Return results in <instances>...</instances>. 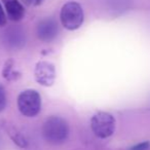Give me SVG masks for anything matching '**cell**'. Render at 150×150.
<instances>
[{"label": "cell", "mask_w": 150, "mask_h": 150, "mask_svg": "<svg viewBox=\"0 0 150 150\" xmlns=\"http://www.w3.org/2000/svg\"><path fill=\"white\" fill-rule=\"evenodd\" d=\"M42 136L46 142L52 145L62 144L68 139L69 125L65 119L50 116L45 119L42 127Z\"/></svg>", "instance_id": "1"}, {"label": "cell", "mask_w": 150, "mask_h": 150, "mask_svg": "<svg viewBox=\"0 0 150 150\" xmlns=\"http://www.w3.org/2000/svg\"><path fill=\"white\" fill-rule=\"evenodd\" d=\"M61 23L67 30H76L81 27L84 21V13L81 5L75 1L64 4L60 13Z\"/></svg>", "instance_id": "2"}, {"label": "cell", "mask_w": 150, "mask_h": 150, "mask_svg": "<svg viewBox=\"0 0 150 150\" xmlns=\"http://www.w3.org/2000/svg\"><path fill=\"white\" fill-rule=\"evenodd\" d=\"M18 107L24 116L34 117L41 109V97L35 90H26L18 97Z\"/></svg>", "instance_id": "3"}, {"label": "cell", "mask_w": 150, "mask_h": 150, "mask_svg": "<svg viewBox=\"0 0 150 150\" xmlns=\"http://www.w3.org/2000/svg\"><path fill=\"white\" fill-rule=\"evenodd\" d=\"M115 118L112 114L104 111L96 113L91 119V127L94 134L100 139H106L115 131Z\"/></svg>", "instance_id": "4"}, {"label": "cell", "mask_w": 150, "mask_h": 150, "mask_svg": "<svg viewBox=\"0 0 150 150\" xmlns=\"http://www.w3.org/2000/svg\"><path fill=\"white\" fill-rule=\"evenodd\" d=\"M34 76L36 81L43 86H50L56 80V69L50 62L41 61L38 62L34 70Z\"/></svg>", "instance_id": "5"}, {"label": "cell", "mask_w": 150, "mask_h": 150, "mask_svg": "<svg viewBox=\"0 0 150 150\" xmlns=\"http://www.w3.org/2000/svg\"><path fill=\"white\" fill-rule=\"evenodd\" d=\"M58 24L54 19H44L39 22L36 29L37 37L44 42H50L58 35Z\"/></svg>", "instance_id": "6"}, {"label": "cell", "mask_w": 150, "mask_h": 150, "mask_svg": "<svg viewBox=\"0 0 150 150\" xmlns=\"http://www.w3.org/2000/svg\"><path fill=\"white\" fill-rule=\"evenodd\" d=\"M3 41L7 47L13 50H20L25 45L26 35L23 29L20 27H11L4 32Z\"/></svg>", "instance_id": "7"}, {"label": "cell", "mask_w": 150, "mask_h": 150, "mask_svg": "<svg viewBox=\"0 0 150 150\" xmlns=\"http://www.w3.org/2000/svg\"><path fill=\"white\" fill-rule=\"evenodd\" d=\"M8 18L11 21H21L25 16V9L19 0H2Z\"/></svg>", "instance_id": "8"}, {"label": "cell", "mask_w": 150, "mask_h": 150, "mask_svg": "<svg viewBox=\"0 0 150 150\" xmlns=\"http://www.w3.org/2000/svg\"><path fill=\"white\" fill-rule=\"evenodd\" d=\"M2 75L7 80H16L20 76V73L15 70V62L13 59H9L5 62L2 70Z\"/></svg>", "instance_id": "9"}, {"label": "cell", "mask_w": 150, "mask_h": 150, "mask_svg": "<svg viewBox=\"0 0 150 150\" xmlns=\"http://www.w3.org/2000/svg\"><path fill=\"white\" fill-rule=\"evenodd\" d=\"M6 94H5V90L1 84H0V112L3 111L6 107Z\"/></svg>", "instance_id": "10"}, {"label": "cell", "mask_w": 150, "mask_h": 150, "mask_svg": "<svg viewBox=\"0 0 150 150\" xmlns=\"http://www.w3.org/2000/svg\"><path fill=\"white\" fill-rule=\"evenodd\" d=\"M150 149V142L145 141L138 143L136 145H134L133 147H131L129 150H149Z\"/></svg>", "instance_id": "11"}, {"label": "cell", "mask_w": 150, "mask_h": 150, "mask_svg": "<svg viewBox=\"0 0 150 150\" xmlns=\"http://www.w3.org/2000/svg\"><path fill=\"white\" fill-rule=\"evenodd\" d=\"M7 23V20H6V16H5V13L3 11L2 6L0 4V27H4Z\"/></svg>", "instance_id": "12"}, {"label": "cell", "mask_w": 150, "mask_h": 150, "mask_svg": "<svg viewBox=\"0 0 150 150\" xmlns=\"http://www.w3.org/2000/svg\"><path fill=\"white\" fill-rule=\"evenodd\" d=\"M42 1H43V0H31V2L33 3V4H35V5H39Z\"/></svg>", "instance_id": "13"}]
</instances>
